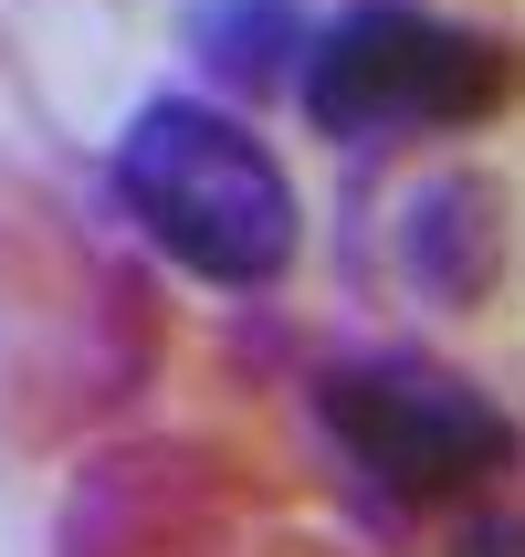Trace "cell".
Wrapping results in <instances>:
<instances>
[{
  "instance_id": "cell-1",
  "label": "cell",
  "mask_w": 525,
  "mask_h": 557,
  "mask_svg": "<svg viewBox=\"0 0 525 557\" xmlns=\"http://www.w3.org/2000/svg\"><path fill=\"white\" fill-rule=\"evenodd\" d=\"M116 200L179 274L221 295H263L305 243L284 158L242 116H221L200 95H148L116 137Z\"/></svg>"
},
{
  "instance_id": "cell-2",
  "label": "cell",
  "mask_w": 525,
  "mask_h": 557,
  "mask_svg": "<svg viewBox=\"0 0 525 557\" xmlns=\"http://www.w3.org/2000/svg\"><path fill=\"white\" fill-rule=\"evenodd\" d=\"M525 63L504 53L495 32L441 22L421 0H347L337 22L305 32V63H295V95L305 116L347 148H389V137H452V126H484L515 95Z\"/></svg>"
},
{
  "instance_id": "cell-3",
  "label": "cell",
  "mask_w": 525,
  "mask_h": 557,
  "mask_svg": "<svg viewBox=\"0 0 525 557\" xmlns=\"http://www.w3.org/2000/svg\"><path fill=\"white\" fill-rule=\"evenodd\" d=\"M315 421L400 505H473L515 473V421L432 358H337L315 379Z\"/></svg>"
},
{
  "instance_id": "cell-4",
  "label": "cell",
  "mask_w": 525,
  "mask_h": 557,
  "mask_svg": "<svg viewBox=\"0 0 525 557\" xmlns=\"http://www.w3.org/2000/svg\"><path fill=\"white\" fill-rule=\"evenodd\" d=\"M410 274L452 306L495 284V189L484 180H432L410 200Z\"/></svg>"
},
{
  "instance_id": "cell-5",
  "label": "cell",
  "mask_w": 525,
  "mask_h": 557,
  "mask_svg": "<svg viewBox=\"0 0 525 557\" xmlns=\"http://www.w3.org/2000/svg\"><path fill=\"white\" fill-rule=\"evenodd\" d=\"M305 0H200V22H189V42H200V63L211 74H232V85H263V74H284V53H305Z\"/></svg>"
}]
</instances>
